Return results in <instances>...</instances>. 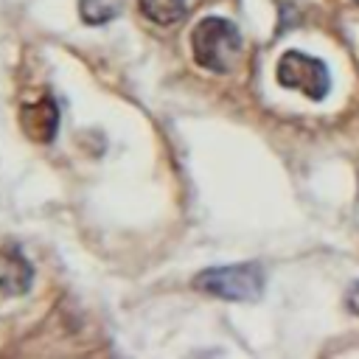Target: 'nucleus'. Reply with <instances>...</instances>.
<instances>
[{
	"mask_svg": "<svg viewBox=\"0 0 359 359\" xmlns=\"http://www.w3.org/2000/svg\"><path fill=\"white\" fill-rule=\"evenodd\" d=\"M191 50L199 67L227 73L241 53V34L224 17H205L191 31Z\"/></svg>",
	"mask_w": 359,
	"mask_h": 359,
	"instance_id": "1",
	"label": "nucleus"
},
{
	"mask_svg": "<svg viewBox=\"0 0 359 359\" xmlns=\"http://www.w3.org/2000/svg\"><path fill=\"white\" fill-rule=\"evenodd\" d=\"M194 289L222 297V300H258L264 292V269L255 261L230 264V266H210L194 278Z\"/></svg>",
	"mask_w": 359,
	"mask_h": 359,
	"instance_id": "2",
	"label": "nucleus"
},
{
	"mask_svg": "<svg viewBox=\"0 0 359 359\" xmlns=\"http://www.w3.org/2000/svg\"><path fill=\"white\" fill-rule=\"evenodd\" d=\"M278 81L289 90H300L311 101H323L331 90V76L325 62L300 53V50H286L278 62Z\"/></svg>",
	"mask_w": 359,
	"mask_h": 359,
	"instance_id": "3",
	"label": "nucleus"
},
{
	"mask_svg": "<svg viewBox=\"0 0 359 359\" xmlns=\"http://www.w3.org/2000/svg\"><path fill=\"white\" fill-rule=\"evenodd\" d=\"M34 283V266L22 247L6 244L0 247V292L3 294H25Z\"/></svg>",
	"mask_w": 359,
	"mask_h": 359,
	"instance_id": "4",
	"label": "nucleus"
},
{
	"mask_svg": "<svg viewBox=\"0 0 359 359\" xmlns=\"http://www.w3.org/2000/svg\"><path fill=\"white\" fill-rule=\"evenodd\" d=\"M20 126L25 129V135L36 143H50L56 137V129H59V109L53 104L50 95L39 98V101H31V104H22L20 107Z\"/></svg>",
	"mask_w": 359,
	"mask_h": 359,
	"instance_id": "5",
	"label": "nucleus"
},
{
	"mask_svg": "<svg viewBox=\"0 0 359 359\" xmlns=\"http://www.w3.org/2000/svg\"><path fill=\"white\" fill-rule=\"evenodd\" d=\"M137 6L157 25H174L185 17V0H137Z\"/></svg>",
	"mask_w": 359,
	"mask_h": 359,
	"instance_id": "6",
	"label": "nucleus"
},
{
	"mask_svg": "<svg viewBox=\"0 0 359 359\" xmlns=\"http://www.w3.org/2000/svg\"><path fill=\"white\" fill-rule=\"evenodd\" d=\"M79 11L90 25H104L118 14V6L112 0H79Z\"/></svg>",
	"mask_w": 359,
	"mask_h": 359,
	"instance_id": "7",
	"label": "nucleus"
},
{
	"mask_svg": "<svg viewBox=\"0 0 359 359\" xmlns=\"http://www.w3.org/2000/svg\"><path fill=\"white\" fill-rule=\"evenodd\" d=\"M345 303H348V309H351L353 314H359V283H351V289H348V294H345Z\"/></svg>",
	"mask_w": 359,
	"mask_h": 359,
	"instance_id": "8",
	"label": "nucleus"
}]
</instances>
